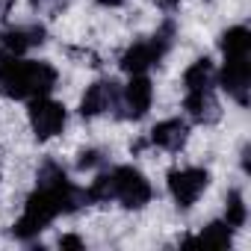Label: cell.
I'll list each match as a JSON object with an SVG mask.
<instances>
[{
	"mask_svg": "<svg viewBox=\"0 0 251 251\" xmlns=\"http://www.w3.org/2000/svg\"><path fill=\"white\" fill-rule=\"evenodd\" d=\"M83 204H86V189H77L56 160H45L36 175V189L24 201L18 222L12 225V236L27 242L33 236H39L53 219L74 213Z\"/></svg>",
	"mask_w": 251,
	"mask_h": 251,
	"instance_id": "1",
	"label": "cell"
},
{
	"mask_svg": "<svg viewBox=\"0 0 251 251\" xmlns=\"http://www.w3.org/2000/svg\"><path fill=\"white\" fill-rule=\"evenodd\" d=\"M151 198H154V189L148 177L133 166H112L109 172H100L86 189V204L115 201L124 210H142Z\"/></svg>",
	"mask_w": 251,
	"mask_h": 251,
	"instance_id": "2",
	"label": "cell"
},
{
	"mask_svg": "<svg viewBox=\"0 0 251 251\" xmlns=\"http://www.w3.org/2000/svg\"><path fill=\"white\" fill-rule=\"evenodd\" d=\"M59 71L45 59L0 56V95L12 100H33L56 89Z\"/></svg>",
	"mask_w": 251,
	"mask_h": 251,
	"instance_id": "3",
	"label": "cell"
},
{
	"mask_svg": "<svg viewBox=\"0 0 251 251\" xmlns=\"http://www.w3.org/2000/svg\"><path fill=\"white\" fill-rule=\"evenodd\" d=\"M172 39H175V24H163L154 36L136 39L127 50L121 53V59H118L121 71H127V74H145L148 68L160 65L163 56L172 48Z\"/></svg>",
	"mask_w": 251,
	"mask_h": 251,
	"instance_id": "4",
	"label": "cell"
},
{
	"mask_svg": "<svg viewBox=\"0 0 251 251\" xmlns=\"http://www.w3.org/2000/svg\"><path fill=\"white\" fill-rule=\"evenodd\" d=\"M27 118H30L33 136H36L39 142H48V139H53V136H59V133L65 130V124H68V109H65L59 100L42 95V98H33V100H30Z\"/></svg>",
	"mask_w": 251,
	"mask_h": 251,
	"instance_id": "5",
	"label": "cell"
},
{
	"mask_svg": "<svg viewBox=\"0 0 251 251\" xmlns=\"http://www.w3.org/2000/svg\"><path fill=\"white\" fill-rule=\"evenodd\" d=\"M166 186H169L172 201H175L180 210H189V207L207 192V186H210V172L201 169V166H183V169L169 172Z\"/></svg>",
	"mask_w": 251,
	"mask_h": 251,
	"instance_id": "6",
	"label": "cell"
},
{
	"mask_svg": "<svg viewBox=\"0 0 251 251\" xmlns=\"http://www.w3.org/2000/svg\"><path fill=\"white\" fill-rule=\"evenodd\" d=\"M154 103V86L145 74H130V83L118 89V103H115V112L118 118L124 121H139L148 115Z\"/></svg>",
	"mask_w": 251,
	"mask_h": 251,
	"instance_id": "7",
	"label": "cell"
},
{
	"mask_svg": "<svg viewBox=\"0 0 251 251\" xmlns=\"http://www.w3.org/2000/svg\"><path fill=\"white\" fill-rule=\"evenodd\" d=\"M45 42L42 24H15L0 30V56H24Z\"/></svg>",
	"mask_w": 251,
	"mask_h": 251,
	"instance_id": "8",
	"label": "cell"
},
{
	"mask_svg": "<svg viewBox=\"0 0 251 251\" xmlns=\"http://www.w3.org/2000/svg\"><path fill=\"white\" fill-rule=\"evenodd\" d=\"M115 103H118V83L115 80H95L80 98V115L98 118V115L115 112Z\"/></svg>",
	"mask_w": 251,
	"mask_h": 251,
	"instance_id": "9",
	"label": "cell"
},
{
	"mask_svg": "<svg viewBox=\"0 0 251 251\" xmlns=\"http://www.w3.org/2000/svg\"><path fill=\"white\" fill-rule=\"evenodd\" d=\"M219 80H222V89L239 106L248 103V56H225Z\"/></svg>",
	"mask_w": 251,
	"mask_h": 251,
	"instance_id": "10",
	"label": "cell"
},
{
	"mask_svg": "<svg viewBox=\"0 0 251 251\" xmlns=\"http://www.w3.org/2000/svg\"><path fill=\"white\" fill-rule=\"evenodd\" d=\"M186 139H189V124L183 118H166V121L154 124L145 142L154 145V148H163V151L175 154V151H180L186 145Z\"/></svg>",
	"mask_w": 251,
	"mask_h": 251,
	"instance_id": "11",
	"label": "cell"
},
{
	"mask_svg": "<svg viewBox=\"0 0 251 251\" xmlns=\"http://www.w3.org/2000/svg\"><path fill=\"white\" fill-rule=\"evenodd\" d=\"M216 86V68L207 56H198L183 71V95H204Z\"/></svg>",
	"mask_w": 251,
	"mask_h": 251,
	"instance_id": "12",
	"label": "cell"
},
{
	"mask_svg": "<svg viewBox=\"0 0 251 251\" xmlns=\"http://www.w3.org/2000/svg\"><path fill=\"white\" fill-rule=\"evenodd\" d=\"M183 109L192 121L198 124H213L219 118V100L216 92H204V95H183Z\"/></svg>",
	"mask_w": 251,
	"mask_h": 251,
	"instance_id": "13",
	"label": "cell"
},
{
	"mask_svg": "<svg viewBox=\"0 0 251 251\" xmlns=\"http://www.w3.org/2000/svg\"><path fill=\"white\" fill-rule=\"evenodd\" d=\"M233 239V227L222 219V222H210L201 233L189 236L183 245H204V248H227Z\"/></svg>",
	"mask_w": 251,
	"mask_h": 251,
	"instance_id": "14",
	"label": "cell"
},
{
	"mask_svg": "<svg viewBox=\"0 0 251 251\" xmlns=\"http://www.w3.org/2000/svg\"><path fill=\"white\" fill-rule=\"evenodd\" d=\"M219 50H222V59L225 56H248L251 53V33L248 27L236 24V27H227L219 39Z\"/></svg>",
	"mask_w": 251,
	"mask_h": 251,
	"instance_id": "15",
	"label": "cell"
},
{
	"mask_svg": "<svg viewBox=\"0 0 251 251\" xmlns=\"http://www.w3.org/2000/svg\"><path fill=\"white\" fill-rule=\"evenodd\" d=\"M245 219H248L245 198H242V192H239V189H230V192H227V201H225V222L236 230V227H242V225H245Z\"/></svg>",
	"mask_w": 251,
	"mask_h": 251,
	"instance_id": "16",
	"label": "cell"
},
{
	"mask_svg": "<svg viewBox=\"0 0 251 251\" xmlns=\"http://www.w3.org/2000/svg\"><path fill=\"white\" fill-rule=\"evenodd\" d=\"M106 163V157H103V151H98V148H86V151H80V157H77V169H98V166H103Z\"/></svg>",
	"mask_w": 251,
	"mask_h": 251,
	"instance_id": "17",
	"label": "cell"
},
{
	"mask_svg": "<svg viewBox=\"0 0 251 251\" xmlns=\"http://www.w3.org/2000/svg\"><path fill=\"white\" fill-rule=\"evenodd\" d=\"M68 6V0H33V9H39V15H59Z\"/></svg>",
	"mask_w": 251,
	"mask_h": 251,
	"instance_id": "18",
	"label": "cell"
},
{
	"mask_svg": "<svg viewBox=\"0 0 251 251\" xmlns=\"http://www.w3.org/2000/svg\"><path fill=\"white\" fill-rule=\"evenodd\" d=\"M59 248H83V239H80V236L65 233V236H59Z\"/></svg>",
	"mask_w": 251,
	"mask_h": 251,
	"instance_id": "19",
	"label": "cell"
},
{
	"mask_svg": "<svg viewBox=\"0 0 251 251\" xmlns=\"http://www.w3.org/2000/svg\"><path fill=\"white\" fill-rule=\"evenodd\" d=\"M151 3H154V6H160V9H177L183 0H151Z\"/></svg>",
	"mask_w": 251,
	"mask_h": 251,
	"instance_id": "20",
	"label": "cell"
},
{
	"mask_svg": "<svg viewBox=\"0 0 251 251\" xmlns=\"http://www.w3.org/2000/svg\"><path fill=\"white\" fill-rule=\"evenodd\" d=\"M95 3H98V6H106V9H115V6L124 3V0H95Z\"/></svg>",
	"mask_w": 251,
	"mask_h": 251,
	"instance_id": "21",
	"label": "cell"
}]
</instances>
